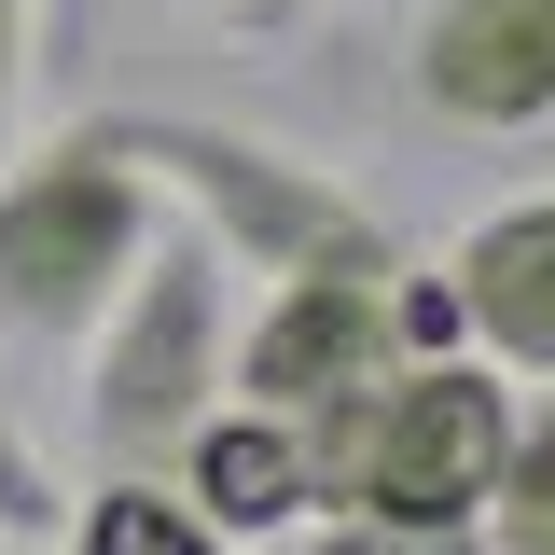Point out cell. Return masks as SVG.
I'll use <instances>...</instances> for the list:
<instances>
[{
    "mask_svg": "<svg viewBox=\"0 0 555 555\" xmlns=\"http://www.w3.org/2000/svg\"><path fill=\"white\" fill-rule=\"evenodd\" d=\"M500 444H514V389L486 347L389 361L375 389L306 416V459H320L306 555H486Z\"/></svg>",
    "mask_w": 555,
    "mask_h": 555,
    "instance_id": "1",
    "label": "cell"
},
{
    "mask_svg": "<svg viewBox=\"0 0 555 555\" xmlns=\"http://www.w3.org/2000/svg\"><path fill=\"white\" fill-rule=\"evenodd\" d=\"M153 236H167V181L98 112L56 126L42 153H0V334L83 347L112 320V292L153 264Z\"/></svg>",
    "mask_w": 555,
    "mask_h": 555,
    "instance_id": "2",
    "label": "cell"
},
{
    "mask_svg": "<svg viewBox=\"0 0 555 555\" xmlns=\"http://www.w3.org/2000/svg\"><path fill=\"white\" fill-rule=\"evenodd\" d=\"M98 126L195 208V236L236 278H389V264H403V236L347 195L320 153H292V139L208 126V112H98Z\"/></svg>",
    "mask_w": 555,
    "mask_h": 555,
    "instance_id": "3",
    "label": "cell"
},
{
    "mask_svg": "<svg viewBox=\"0 0 555 555\" xmlns=\"http://www.w3.org/2000/svg\"><path fill=\"white\" fill-rule=\"evenodd\" d=\"M236 403V264L208 236H153V264L83 334V444L98 473H167Z\"/></svg>",
    "mask_w": 555,
    "mask_h": 555,
    "instance_id": "4",
    "label": "cell"
},
{
    "mask_svg": "<svg viewBox=\"0 0 555 555\" xmlns=\"http://www.w3.org/2000/svg\"><path fill=\"white\" fill-rule=\"evenodd\" d=\"M403 98L444 139H542L555 126V0H430L403 28Z\"/></svg>",
    "mask_w": 555,
    "mask_h": 555,
    "instance_id": "5",
    "label": "cell"
},
{
    "mask_svg": "<svg viewBox=\"0 0 555 555\" xmlns=\"http://www.w3.org/2000/svg\"><path fill=\"white\" fill-rule=\"evenodd\" d=\"M444 292H459V334H473L500 375L555 389V181L473 208L459 250H444Z\"/></svg>",
    "mask_w": 555,
    "mask_h": 555,
    "instance_id": "6",
    "label": "cell"
},
{
    "mask_svg": "<svg viewBox=\"0 0 555 555\" xmlns=\"http://www.w3.org/2000/svg\"><path fill=\"white\" fill-rule=\"evenodd\" d=\"M167 473L195 486V514L222 528V542H292L306 514H320V459H306V416H278V403H222L167 459Z\"/></svg>",
    "mask_w": 555,
    "mask_h": 555,
    "instance_id": "7",
    "label": "cell"
},
{
    "mask_svg": "<svg viewBox=\"0 0 555 555\" xmlns=\"http://www.w3.org/2000/svg\"><path fill=\"white\" fill-rule=\"evenodd\" d=\"M56 555H236V542L195 514L181 473H98L83 500H69V542Z\"/></svg>",
    "mask_w": 555,
    "mask_h": 555,
    "instance_id": "8",
    "label": "cell"
},
{
    "mask_svg": "<svg viewBox=\"0 0 555 555\" xmlns=\"http://www.w3.org/2000/svg\"><path fill=\"white\" fill-rule=\"evenodd\" d=\"M486 555H555V389L514 403V444L486 486Z\"/></svg>",
    "mask_w": 555,
    "mask_h": 555,
    "instance_id": "9",
    "label": "cell"
},
{
    "mask_svg": "<svg viewBox=\"0 0 555 555\" xmlns=\"http://www.w3.org/2000/svg\"><path fill=\"white\" fill-rule=\"evenodd\" d=\"M28 42H42V0H0V153H14V112H28Z\"/></svg>",
    "mask_w": 555,
    "mask_h": 555,
    "instance_id": "10",
    "label": "cell"
},
{
    "mask_svg": "<svg viewBox=\"0 0 555 555\" xmlns=\"http://www.w3.org/2000/svg\"><path fill=\"white\" fill-rule=\"evenodd\" d=\"M167 14H292V0H167Z\"/></svg>",
    "mask_w": 555,
    "mask_h": 555,
    "instance_id": "11",
    "label": "cell"
},
{
    "mask_svg": "<svg viewBox=\"0 0 555 555\" xmlns=\"http://www.w3.org/2000/svg\"><path fill=\"white\" fill-rule=\"evenodd\" d=\"M0 555H56V528H0Z\"/></svg>",
    "mask_w": 555,
    "mask_h": 555,
    "instance_id": "12",
    "label": "cell"
}]
</instances>
